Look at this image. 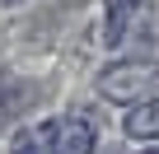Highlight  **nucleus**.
Segmentation results:
<instances>
[{
  "instance_id": "1",
  "label": "nucleus",
  "mask_w": 159,
  "mask_h": 154,
  "mask_svg": "<svg viewBox=\"0 0 159 154\" xmlns=\"http://www.w3.org/2000/svg\"><path fill=\"white\" fill-rule=\"evenodd\" d=\"M98 94L103 98H112V103H150L154 94H159V65H150V61H140V56H131V61H117V65H108L103 75H98Z\"/></svg>"
},
{
  "instance_id": "2",
  "label": "nucleus",
  "mask_w": 159,
  "mask_h": 154,
  "mask_svg": "<svg viewBox=\"0 0 159 154\" xmlns=\"http://www.w3.org/2000/svg\"><path fill=\"white\" fill-rule=\"evenodd\" d=\"M150 19V5H140V0H112L108 5V19H103V47H122L126 37H136ZM150 37V33H140Z\"/></svg>"
},
{
  "instance_id": "3",
  "label": "nucleus",
  "mask_w": 159,
  "mask_h": 154,
  "mask_svg": "<svg viewBox=\"0 0 159 154\" xmlns=\"http://www.w3.org/2000/svg\"><path fill=\"white\" fill-rule=\"evenodd\" d=\"M126 135L131 140H159V98H150V103H136L131 112H126Z\"/></svg>"
},
{
  "instance_id": "4",
  "label": "nucleus",
  "mask_w": 159,
  "mask_h": 154,
  "mask_svg": "<svg viewBox=\"0 0 159 154\" xmlns=\"http://www.w3.org/2000/svg\"><path fill=\"white\" fill-rule=\"evenodd\" d=\"M0 5H14V0H0Z\"/></svg>"
}]
</instances>
